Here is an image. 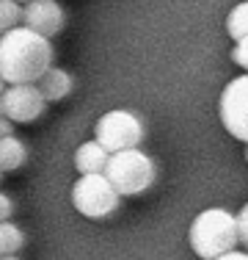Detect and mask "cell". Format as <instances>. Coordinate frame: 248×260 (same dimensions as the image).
<instances>
[{"label": "cell", "mask_w": 248, "mask_h": 260, "mask_svg": "<svg viewBox=\"0 0 248 260\" xmlns=\"http://www.w3.org/2000/svg\"><path fill=\"white\" fill-rule=\"evenodd\" d=\"M53 67V45L45 36L17 25L0 34V78L6 83H36Z\"/></svg>", "instance_id": "6da1fadb"}, {"label": "cell", "mask_w": 248, "mask_h": 260, "mask_svg": "<svg viewBox=\"0 0 248 260\" xmlns=\"http://www.w3.org/2000/svg\"><path fill=\"white\" fill-rule=\"evenodd\" d=\"M190 249L201 260H215L237 249V221L223 208H207L190 224Z\"/></svg>", "instance_id": "7a4b0ae2"}, {"label": "cell", "mask_w": 248, "mask_h": 260, "mask_svg": "<svg viewBox=\"0 0 248 260\" xmlns=\"http://www.w3.org/2000/svg\"><path fill=\"white\" fill-rule=\"evenodd\" d=\"M102 175L108 177L119 197H138L154 183L157 169H154V160L135 147V150L110 152Z\"/></svg>", "instance_id": "3957f363"}, {"label": "cell", "mask_w": 248, "mask_h": 260, "mask_svg": "<svg viewBox=\"0 0 248 260\" xmlns=\"http://www.w3.org/2000/svg\"><path fill=\"white\" fill-rule=\"evenodd\" d=\"M94 141L102 144L108 152L135 150L144 141V125L130 111H108V114L99 116L94 127Z\"/></svg>", "instance_id": "277c9868"}, {"label": "cell", "mask_w": 248, "mask_h": 260, "mask_svg": "<svg viewBox=\"0 0 248 260\" xmlns=\"http://www.w3.org/2000/svg\"><path fill=\"white\" fill-rule=\"evenodd\" d=\"M121 197L113 191L105 175H80V180L72 185V205L86 219H105L119 208Z\"/></svg>", "instance_id": "5b68a950"}, {"label": "cell", "mask_w": 248, "mask_h": 260, "mask_svg": "<svg viewBox=\"0 0 248 260\" xmlns=\"http://www.w3.org/2000/svg\"><path fill=\"white\" fill-rule=\"evenodd\" d=\"M221 122L237 141L248 144V72L229 80L218 100Z\"/></svg>", "instance_id": "8992f818"}, {"label": "cell", "mask_w": 248, "mask_h": 260, "mask_svg": "<svg viewBox=\"0 0 248 260\" xmlns=\"http://www.w3.org/2000/svg\"><path fill=\"white\" fill-rule=\"evenodd\" d=\"M0 105H3V116L11 119L14 125H28V122L39 119L47 108V103L42 97V91L36 89V83L6 86L3 97H0Z\"/></svg>", "instance_id": "52a82bcc"}, {"label": "cell", "mask_w": 248, "mask_h": 260, "mask_svg": "<svg viewBox=\"0 0 248 260\" xmlns=\"http://www.w3.org/2000/svg\"><path fill=\"white\" fill-rule=\"evenodd\" d=\"M28 30L45 36V39H53L58 36L66 25V14L64 6L58 0H30V3H22V22Z\"/></svg>", "instance_id": "ba28073f"}, {"label": "cell", "mask_w": 248, "mask_h": 260, "mask_svg": "<svg viewBox=\"0 0 248 260\" xmlns=\"http://www.w3.org/2000/svg\"><path fill=\"white\" fill-rule=\"evenodd\" d=\"M72 86H74V78L66 70H61V67H50L45 75L36 80V89L42 91L45 103H58L64 97H69Z\"/></svg>", "instance_id": "9c48e42d"}, {"label": "cell", "mask_w": 248, "mask_h": 260, "mask_svg": "<svg viewBox=\"0 0 248 260\" xmlns=\"http://www.w3.org/2000/svg\"><path fill=\"white\" fill-rule=\"evenodd\" d=\"M108 155L110 152L105 150L102 144H97L94 139L83 141V144L74 150V169H77L80 175H102L105 164H108Z\"/></svg>", "instance_id": "30bf717a"}, {"label": "cell", "mask_w": 248, "mask_h": 260, "mask_svg": "<svg viewBox=\"0 0 248 260\" xmlns=\"http://www.w3.org/2000/svg\"><path fill=\"white\" fill-rule=\"evenodd\" d=\"M28 160V147L17 136H3L0 139V172H17Z\"/></svg>", "instance_id": "8fae6325"}, {"label": "cell", "mask_w": 248, "mask_h": 260, "mask_svg": "<svg viewBox=\"0 0 248 260\" xmlns=\"http://www.w3.org/2000/svg\"><path fill=\"white\" fill-rule=\"evenodd\" d=\"M22 246H25V233L11 219L9 221H0V257L17 255Z\"/></svg>", "instance_id": "7c38bea8"}, {"label": "cell", "mask_w": 248, "mask_h": 260, "mask_svg": "<svg viewBox=\"0 0 248 260\" xmlns=\"http://www.w3.org/2000/svg\"><path fill=\"white\" fill-rule=\"evenodd\" d=\"M226 34L232 36L234 42L245 39L248 36V0L245 3H237L226 17Z\"/></svg>", "instance_id": "4fadbf2b"}, {"label": "cell", "mask_w": 248, "mask_h": 260, "mask_svg": "<svg viewBox=\"0 0 248 260\" xmlns=\"http://www.w3.org/2000/svg\"><path fill=\"white\" fill-rule=\"evenodd\" d=\"M22 22V3L17 0H0V34L17 28Z\"/></svg>", "instance_id": "5bb4252c"}, {"label": "cell", "mask_w": 248, "mask_h": 260, "mask_svg": "<svg viewBox=\"0 0 248 260\" xmlns=\"http://www.w3.org/2000/svg\"><path fill=\"white\" fill-rule=\"evenodd\" d=\"M234 221H237V246L248 252V202L240 208V213H234Z\"/></svg>", "instance_id": "9a60e30c"}, {"label": "cell", "mask_w": 248, "mask_h": 260, "mask_svg": "<svg viewBox=\"0 0 248 260\" xmlns=\"http://www.w3.org/2000/svg\"><path fill=\"white\" fill-rule=\"evenodd\" d=\"M232 61L240 67V70L248 72V36L240 42H234V50H232Z\"/></svg>", "instance_id": "2e32d148"}, {"label": "cell", "mask_w": 248, "mask_h": 260, "mask_svg": "<svg viewBox=\"0 0 248 260\" xmlns=\"http://www.w3.org/2000/svg\"><path fill=\"white\" fill-rule=\"evenodd\" d=\"M14 216V200L0 191V221H9Z\"/></svg>", "instance_id": "e0dca14e"}, {"label": "cell", "mask_w": 248, "mask_h": 260, "mask_svg": "<svg viewBox=\"0 0 248 260\" xmlns=\"http://www.w3.org/2000/svg\"><path fill=\"white\" fill-rule=\"evenodd\" d=\"M3 136H14V122L0 116V139H3Z\"/></svg>", "instance_id": "ac0fdd59"}, {"label": "cell", "mask_w": 248, "mask_h": 260, "mask_svg": "<svg viewBox=\"0 0 248 260\" xmlns=\"http://www.w3.org/2000/svg\"><path fill=\"white\" fill-rule=\"evenodd\" d=\"M215 260H248V252L232 249V252H226V255H221V257H215Z\"/></svg>", "instance_id": "d6986e66"}, {"label": "cell", "mask_w": 248, "mask_h": 260, "mask_svg": "<svg viewBox=\"0 0 248 260\" xmlns=\"http://www.w3.org/2000/svg\"><path fill=\"white\" fill-rule=\"evenodd\" d=\"M6 86H9V83H6V80H3V78H0V97H3V91H6Z\"/></svg>", "instance_id": "ffe728a7"}, {"label": "cell", "mask_w": 248, "mask_h": 260, "mask_svg": "<svg viewBox=\"0 0 248 260\" xmlns=\"http://www.w3.org/2000/svg\"><path fill=\"white\" fill-rule=\"evenodd\" d=\"M0 260H20L17 255H6V257H0Z\"/></svg>", "instance_id": "44dd1931"}, {"label": "cell", "mask_w": 248, "mask_h": 260, "mask_svg": "<svg viewBox=\"0 0 248 260\" xmlns=\"http://www.w3.org/2000/svg\"><path fill=\"white\" fill-rule=\"evenodd\" d=\"M245 164H248V144H245Z\"/></svg>", "instance_id": "7402d4cb"}, {"label": "cell", "mask_w": 248, "mask_h": 260, "mask_svg": "<svg viewBox=\"0 0 248 260\" xmlns=\"http://www.w3.org/2000/svg\"><path fill=\"white\" fill-rule=\"evenodd\" d=\"M17 3H30V0H17Z\"/></svg>", "instance_id": "603a6c76"}, {"label": "cell", "mask_w": 248, "mask_h": 260, "mask_svg": "<svg viewBox=\"0 0 248 260\" xmlns=\"http://www.w3.org/2000/svg\"><path fill=\"white\" fill-rule=\"evenodd\" d=\"M0 116H3V105H0Z\"/></svg>", "instance_id": "cb8c5ba5"}, {"label": "cell", "mask_w": 248, "mask_h": 260, "mask_svg": "<svg viewBox=\"0 0 248 260\" xmlns=\"http://www.w3.org/2000/svg\"><path fill=\"white\" fill-rule=\"evenodd\" d=\"M0 180H3V172H0Z\"/></svg>", "instance_id": "d4e9b609"}]
</instances>
